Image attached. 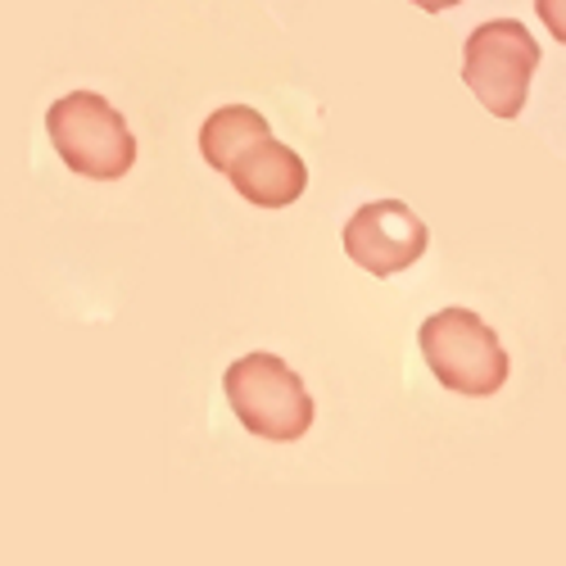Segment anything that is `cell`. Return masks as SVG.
Returning a JSON list of instances; mask_svg holds the SVG:
<instances>
[{
  "label": "cell",
  "instance_id": "277c9868",
  "mask_svg": "<svg viewBox=\"0 0 566 566\" xmlns=\"http://www.w3.org/2000/svg\"><path fill=\"white\" fill-rule=\"evenodd\" d=\"M535 69H539V41L526 32V23L490 19L467 36L462 82L471 86V96L503 123H512L526 109Z\"/></svg>",
  "mask_w": 566,
  "mask_h": 566
},
{
  "label": "cell",
  "instance_id": "3957f363",
  "mask_svg": "<svg viewBox=\"0 0 566 566\" xmlns=\"http://www.w3.org/2000/svg\"><path fill=\"white\" fill-rule=\"evenodd\" d=\"M45 132L60 159L91 181H118L136 164V136L127 118L96 91H69L64 101H55L45 114Z\"/></svg>",
  "mask_w": 566,
  "mask_h": 566
},
{
  "label": "cell",
  "instance_id": "9c48e42d",
  "mask_svg": "<svg viewBox=\"0 0 566 566\" xmlns=\"http://www.w3.org/2000/svg\"><path fill=\"white\" fill-rule=\"evenodd\" d=\"M412 6H417L421 14H444V10H453V6H462V0H412Z\"/></svg>",
  "mask_w": 566,
  "mask_h": 566
},
{
  "label": "cell",
  "instance_id": "52a82bcc",
  "mask_svg": "<svg viewBox=\"0 0 566 566\" xmlns=\"http://www.w3.org/2000/svg\"><path fill=\"white\" fill-rule=\"evenodd\" d=\"M259 136H272V123L259 109L227 105V109H218V114L205 118V127H200V155H205L209 168L227 172L235 164V155H241L245 146H254Z\"/></svg>",
  "mask_w": 566,
  "mask_h": 566
},
{
  "label": "cell",
  "instance_id": "ba28073f",
  "mask_svg": "<svg viewBox=\"0 0 566 566\" xmlns=\"http://www.w3.org/2000/svg\"><path fill=\"white\" fill-rule=\"evenodd\" d=\"M535 14H539L544 28L553 32V41L566 45V0H535Z\"/></svg>",
  "mask_w": 566,
  "mask_h": 566
},
{
  "label": "cell",
  "instance_id": "5b68a950",
  "mask_svg": "<svg viewBox=\"0 0 566 566\" xmlns=\"http://www.w3.org/2000/svg\"><path fill=\"white\" fill-rule=\"evenodd\" d=\"M431 231L403 200H371L345 222V254L371 272V276H395L412 268L427 254Z\"/></svg>",
  "mask_w": 566,
  "mask_h": 566
},
{
  "label": "cell",
  "instance_id": "8992f818",
  "mask_svg": "<svg viewBox=\"0 0 566 566\" xmlns=\"http://www.w3.org/2000/svg\"><path fill=\"white\" fill-rule=\"evenodd\" d=\"M227 181L235 186V196H245L259 209H286L304 196L308 168L291 146H281L276 136H259L254 146L235 155V164L227 168Z\"/></svg>",
  "mask_w": 566,
  "mask_h": 566
},
{
  "label": "cell",
  "instance_id": "7a4b0ae2",
  "mask_svg": "<svg viewBox=\"0 0 566 566\" xmlns=\"http://www.w3.org/2000/svg\"><path fill=\"white\" fill-rule=\"evenodd\" d=\"M222 390L241 427L268 444H295L313 427V399L300 371L276 354H245L222 376Z\"/></svg>",
  "mask_w": 566,
  "mask_h": 566
},
{
  "label": "cell",
  "instance_id": "6da1fadb",
  "mask_svg": "<svg viewBox=\"0 0 566 566\" xmlns=\"http://www.w3.org/2000/svg\"><path fill=\"white\" fill-rule=\"evenodd\" d=\"M421 358H427L431 376L467 399H490L507 381V349L499 345L494 326L481 322L471 308H440L421 322L417 332Z\"/></svg>",
  "mask_w": 566,
  "mask_h": 566
}]
</instances>
